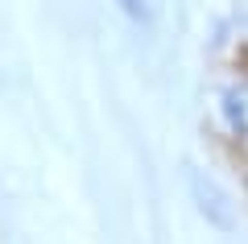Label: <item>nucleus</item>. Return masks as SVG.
<instances>
[{
	"label": "nucleus",
	"mask_w": 248,
	"mask_h": 244,
	"mask_svg": "<svg viewBox=\"0 0 248 244\" xmlns=\"http://www.w3.org/2000/svg\"><path fill=\"white\" fill-rule=\"evenodd\" d=\"M223 124H228L232 141H240V145H248V83H236L232 91H223Z\"/></svg>",
	"instance_id": "nucleus-2"
},
{
	"label": "nucleus",
	"mask_w": 248,
	"mask_h": 244,
	"mask_svg": "<svg viewBox=\"0 0 248 244\" xmlns=\"http://www.w3.org/2000/svg\"><path fill=\"white\" fill-rule=\"evenodd\" d=\"M116 4H120V13H124L128 21H149V17H153L145 0H116Z\"/></svg>",
	"instance_id": "nucleus-3"
},
{
	"label": "nucleus",
	"mask_w": 248,
	"mask_h": 244,
	"mask_svg": "<svg viewBox=\"0 0 248 244\" xmlns=\"http://www.w3.org/2000/svg\"><path fill=\"white\" fill-rule=\"evenodd\" d=\"M190 195H195L199 211L207 215V224H215L219 232H232V224H236V211H232L228 195H223L219 186L211 182V178H203V174L195 170V174H190Z\"/></svg>",
	"instance_id": "nucleus-1"
}]
</instances>
